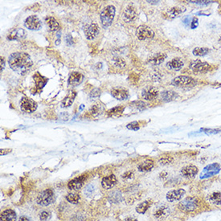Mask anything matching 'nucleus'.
Instances as JSON below:
<instances>
[{
	"mask_svg": "<svg viewBox=\"0 0 221 221\" xmlns=\"http://www.w3.org/2000/svg\"><path fill=\"white\" fill-rule=\"evenodd\" d=\"M161 97L162 99L164 101H171L173 100L176 99L177 97H178V94H177L174 91H164L161 93Z\"/></svg>",
	"mask_w": 221,
	"mask_h": 221,
	"instance_id": "7c9ffc66",
	"label": "nucleus"
},
{
	"mask_svg": "<svg viewBox=\"0 0 221 221\" xmlns=\"http://www.w3.org/2000/svg\"><path fill=\"white\" fill-rule=\"evenodd\" d=\"M55 194L52 189L48 188L42 191L37 196L36 203L40 206H48L54 203Z\"/></svg>",
	"mask_w": 221,
	"mask_h": 221,
	"instance_id": "20e7f679",
	"label": "nucleus"
},
{
	"mask_svg": "<svg viewBox=\"0 0 221 221\" xmlns=\"http://www.w3.org/2000/svg\"><path fill=\"white\" fill-rule=\"evenodd\" d=\"M183 65H184L183 61L182 60V59L178 58V57L172 59L167 64V68L171 70H176V71L180 70L183 67Z\"/></svg>",
	"mask_w": 221,
	"mask_h": 221,
	"instance_id": "b1692460",
	"label": "nucleus"
},
{
	"mask_svg": "<svg viewBox=\"0 0 221 221\" xmlns=\"http://www.w3.org/2000/svg\"><path fill=\"white\" fill-rule=\"evenodd\" d=\"M27 36V32L25 30H23V28L20 27H17V28H14L12 31L8 33L7 39L9 40H22V39H25Z\"/></svg>",
	"mask_w": 221,
	"mask_h": 221,
	"instance_id": "ddd939ff",
	"label": "nucleus"
},
{
	"mask_svg": "<svg viewBox=\"0 0 221 221\" xmlns=\"http://www.w3.org/2000/svg\"><path fill=\"white\" fill-rule=\"evenodd\" d=\"M190 68L196 73H206L211 68V65L208 63L202 62L200 60H196L191 64Z\"/></svg>",
	"mask_w": 221,
	"mask_h": 221,
	"instance_id": "1a4fd4ad",
	"label": "nucleus"
},
{
	"mask_svg": "<svg viewBox=\"0 0 221 221\" xmlns=\"http://www.w3.org/2000/svg\"><path fill=\"white\" fill-rule=\"evenodd\" d=\"M166 58H167V55L165 53H157L150 58L149 63L154 65H159L162 64Z\"/></svg>",
	"mask_w": 221,
	"mask_h": 221,
	"instance_id": "c756f323",
	"label": "nucleus"
},
{
	"mask_svg": "<svg viewBox=\"0 0 221 221\" xmlns=\"http://www.w3.org/2000/svg\"><path fill=\"white\" fill-rule=\"evenodd\" d=\"M83 80V74L78 72H73L70 74V76L68 80V84L69 85L77 86L82 83Z\"/></svg>",
	"mask_w": 221,
	"mask_h": 221,
	"instance_id": "6ab92c4d",
	"label": "nucleus"
},
{
	"mask_svg": "<svg viewBox=\"0 0 221 221\" xmlns=\"http://www.w3.org/2000/svg\"><path fill=\"white\" fill-rule=\"evenodd\" d=\"M100 108H101V107L98 106V105H93V106L92 107L91 109H89V113H90V114L93 115V116H96V115L99 114L100 111H101V109H100Z\"/></svg>",
	"mask_w": 221,
	"mask_h": 221,
	"instance_id": "37998d69",
	"label": "nucleus"
},
{
	"mask_svg": "<svg viewBox=\"0 0 221 221\" xmlns=\"http://www.w3.org/2000/svg\"><path fill=\"white\" fill-rule=\"evenodd\" d=\"M45 21H46V23L48 26L51 31H57L60 30V24L57 22V20L53 16H48L45 19Z\"/></svg>",
	"mask_w": 221,
	"mask_h": 221,
	"instance_id": "cd10ccee",
	"label": "nucleus"
},
{
	"mask_svg": "<svg viewBox=\"0 0 221 221\" xmlns=\"http://www.w3.org/2000/svg\"><path fill=\"white\" fill-rule=\"evenodd\" d=\"M111 95L114 97L115 99L118 101H123L128 98L129 92L124 88H114L111 90Z\"/></svg>",
	"mask_w": 221,
	"mask_h": 221,
	"instance_id": "2eb2a0df",
	"label": "nucleus"
},
{
	"mask_svg": "<svg viewBox=\"0 0 221 221\" xmlns=\"http://www.w3.org/2000/svg\"><path fill=\"white\" fill-rule=\"evenodd\" d=\"M76 97V93L74 90H69L67 95L65 96L64 99L61 101V107L63 108H68L72 105L74 100Z\"/></svg>",
	"mask_w": 221,
	"mask_h": 221,
	"instance_id": "412c9836",
	"label": "nucleus"
},
{
	"mask_svg": "<svg viewBox=\"0 0 221 221\" xmlns=\"http://www.w3.org/2000/svg\"><path fill=\"white\" fill-rule=\"evenodd\" d=\"M52 218V214L50 211H43L39 214V220L40 221H48Z\"/></svg>",
	"mask_w": 221,
	"mask_h": 221,
	"instance_id": "4c0bfd02",
	"label": "nucleus"
},
{
	"mask_svg": "<svg viewBox=\"0 0 221 221\" xmlns=\"http://www.w3.org/2000/svg\"><path fill=\"white\" fill-rule=\"evenodd\" d=\"M9 66L14 72L20 75H25L33 65L31 56L26 53H14L8 59Z\"/></svg>",
	"mask_w": 221,
	"mask_h": 221,
	"instance_id": "f257e3e1",
	"label": "nucleus"
},
{
	"mask_svg": "<svg viewBox=\"0 0 221 221\" xmlns=\"http://www.w3.org/2000/svg\"><path fill=\"white\" fill-rule=\"evenodd\" d=\"M189 2L198 4V5H208L212 2L211 1H189Z\"/></svg>",
	"mask_w": 221,
	"mask_h": 221,
	"instance_id": "49530a36",
	"label": "nucleus"
},
{
	"mask_svg": "<svg viewBox=\"0 0 221 221\" xmlns=\"http://www.w3.org/2000/svg\"><path fill=\"white\" fill-rule=\"evenodd\" d=\"M66 200L67 201L69 202L70 204H77L79 203L80 200V196L76 193H69L66 196Z\"/></svg>",
	"mask_w": 221,
	"mask_h": 221,
	"instance_id": "72a5a7b5",
	"label": "nucleus"
},
{
	"mask_svg": "<svg viewBox=\"0 0 221 221\" xmlns=\"http://www.w3.org/2000/svg\"><path fill=\"white\" fill-rule=\"evenodd\" d=\"M137 16H138V13H137L135 7L130 5L123 11L122 17L123 21H125L126 23H130V22H133L136 20Z\"/></svg>",
	"mask_w": 221,
	"mask_h": 221,
	"instance_id": "f8f14e48",
	"label": "nucleus"
},
{
	"mask_svg": "<svg viewBox=\"0 0 221 221\" xmlns=\"http://www.w3.org/2000/svg\"><path fill=\"white\" fill-rule=\"evenodd\" d=\"M86 177L82 175V176H79L77 178H75L72 180H70L68 183V187L70 190L77 191L80 190L83 186L84 182L85 181Z\"/></svg>",
	"mask_w": 221,
	"mask_h": 221,
	"instance_id": "dca6fc26",
	"label": "nucleus"
},
{
	"mask_svg": "<svg viewBox=\"0 0 221 221\" xmlns=\"http://www.w3.org/2000/svg\"><path fill=\"white\" fill-rule=\"evenodd\" d=\"M122 200V196L120 192L113 191L109 196V201L112 204H118Z\"/></svg>",
	"mask_w": 221,
	"mask_h": 221,
	"instance_id": "473e14b6",
	"label": "nucleus"
},
{
	"mask_svg": "<svg viewBox=\"0 0 221 221\" xmlns=\"http://www.w3.org/2000/svg\"><path fill=\"white\" fill-rule=\"evenodd\" d=\"M16 211L12 209H7L2 211L0 215L1 221H16Z\"/></svg>",
	"mask_w": 221,
	"mask_h": 221,
	"instance_id": "5701e85b",
	"label": "nucleus"
},
{
	"mask_svg": "<svg viewBox=\"0 0 221 221\" xmlns=\"http://www.w3.org/2000/svg\"><path fill=\"white\" fill-rule=\"evenodd\" d=\"M152 203H153V201L151 200H145L136 207V211L138 214H145L146 211L150 208V207L151 206Z\"/></svg>",
	"mask_w": 221,
	"mask_h": 221,
	"instance_id": "c85d7f7f",
	"label": "nucleus"
},
{
	"mask_svg": "<svg viewBox=\"0 0 221 221\" xmlns=\"http://www.w3.org/2000/svg\"><path fill=\"white\" fill-rule=\"evenodd\" d=\"M198 24H199L198 19H197V18H193V19H192L191 23V27L194 29V28H196V27H197Z\"/></svg>",
	"mask_w": 221,
	"mask_h": 221,
	"instance_id": "de8ad7c7",
	"label": "nucleus"
},
{
	"mask_svg": "<svg viewBox=\"0 0 221 221\" xmlns=\"http://www.w3.org/2000/svg\"><path fill=\"white\" fill-rule=\"evenodd\" d=\"M134 172L131 171H126V173H124L123 175H122V178H124V179H130V178H132L133 177H134Z\"/></svg>",
	"mask_w": 221,
	"mask_h": 221,
	"instance_id": "a18cd8bd",
	"label": "nucleus"
},
{
	"mask_svg": "<svg viewBox=\"0 0 221 221\" xmlns=\"http://www.w3.org/2000/svg\"><path fill=\"white\" fill-rule=\"evenodd\" d=\"M113 60L114 65L116 67H117V68H122L126 67V61L122 58H121V57H115Z\"/></svg>",
	"mask_w": 221,
	"mask_h": 221,
	"instance_id": "c9c22d12",
	"label": "nucleus"
},
{
	"mask_svg": "<svg viewBox=\"0 0 221 221\" xmlns=\"http://www.w3.org/2000/svg\"><path fill=\"white\" fill-rule=\"evenodd\" d=\"M98 33H99V27L97 25V23H92L91 24L87 26L85 29L86 39H89V40L95 39Z\"/></svg>",
	"mask_w": 221,
	"mask_h": 221,
	"instance_id": "4468645a",
	"label": "nucleus"
},
{
	"mask_svg": "<svg viewBox=\"0 0 221 221\" xmlns=\"http://www.w3.org/2000/svg\"><path fill=\"white\" fill-rule=\"evenodd\" d=\"M136 35L139 40L151 39L154 37V32L150 27L145 25H141L137 28Z\"/></svg>",
	"mask_w": 221,
	"mask_h": 221,
	"instance_id": "423d86ee",
	"label": "nucleus"
},
{
	"mask_svg": "<svg viewBox=\"0 0 221 221\" xmlns=\"http://www.w3.org/2000/svg\"><path fill=\"white\" fill-rule=\"evenodd\" d=\"M123 109H124L123 107H115V108H113V109L108 111V113H109V114L111 115V116H113V115H118L119 113L123 112Z\"/></svg>",
	"mask_w": 221,
	"mask_h": 221,
	"instance_id": "a19ab883",
	"label": "nucleus"
},
{
	"mask_svg": "<svg viewBox=\"0 0 221 221\" xmlns=\"http://www.w3.org/2000/svg\"><path fill=\"white\" fill-rule=\"evenodd\" d=\"M24 25L29 30L38 31L42 27V23H41L40 20L36 16H30L25 20Z\"/></svg>",
	"mask_w": 221,
	"mask_h": 221,
	"instance_id": "9b49d317",
	"label": "nucleus"
},
{
	"mask_svg": "<svg viewBox=\"0 0 221 221\" xmlns=\"http://www.w3.org/2000/svg\"><path fill=\"white\" fill-rule=\"evenodd\" d=\"M196 83L195 79L187 76H178L172 81L173 85L178 87H190L195 85Z\"/></svg>",
	"mask_w": 221,
	"mask_h": 221,
	"instance_id": "6e6552de",
	"label": "nucleus"
},
{
	"mask_svg": "<svg viewBox=\"0 0 221 221\" xmlns=\"http://www.w3.org/2000/svg\"><path fill=\"white\" fill-rule=\"evenodd\" d=\"M18 221H31V220H30L29 218L25 216V215H22V216H20V219H19V220Z\"/></svg>",
	"mask_w": 221,
	"mask_h": 221,
	"instance_id": "864d4df0",
	"label": "nucleus"
},
{
	"mask_svg": "<svg viewBox=\"0 0 221 221\" xmlns=\"http://www.w3.org/2000/svg\"><path fill=\"white\" fill-rule=\"evenodd\" d=\"M115 16V7L113 5H109V6L105 7L103 11L101 12V23L102 24L103 27H109L112 24L113 19Z\"/></svg>",
	"mask_w": 221,
	"mask_h": 221,
	"instance_id": "7ed1b4c3",
	"label": "nucleus"
},
{
	"mask_svg": "<svg viewBox=\"0 0 221 221\" xmlns=\"http://www.w3.org/2000/svg\"><path fill=\"white\" fill-rule=\"evenodd\" d=\"M169 214V208L165 204H162V205L159 206L156 210H155L154 213V216L156 219H162L166 218Z\"/></svg>",
	"mask_w": 221,
	"mask_h": 221,
	"instance_id": "4be33fe9",
	"label": "nucleus"
},
{
	"mask_svg": "<svg viewBox=\"0 0 221 221\" xmlns=\"http://www.w3.org/2000/svg\"><path fill=\"white\" fill-rule=\"evenodd\" d=\"M208 200H209V201L211 202V204H215V205H221V192H213L212 194L210 195L209 197H208Z\"/></svg>",
	"mask_w": 221,
	"mask_h": 221,
	"instance_id": "2f4dec72",
	"label": "nucleus"
},
{
	"mask_svg": "<svg viewBox=\"0 0 221 221\" xmlns=\"http://www.w3.org/2000/svg\"><path fill=\"white\" fill-rule=\"evenodd\" d=\"M158 94H159V91L154 87L145 88L142 92V97L147 101H152L158 97Z\"/></svg>",
	"mask_w": 221,
	"mask_h": 221,
	"instance_id": "a211bd4d",
	"label": "nucleus"
},
{
	"mask_svg": "<svg viewBox=\"0 0 221 221\" xmlns=\"http://www.w3.org/2000/svg\"><path fill=\"white\" fill-rule=\"evenodd\" d=\"M186 194V191L182 188H178L175 190H171L167 193L166 198L168 202L171 203H175L182 199V197Z\"/></svg>",
	"mask_w": 221,
	"mask_h": 221,
	"instance_id": "9d476101",
	"label": "nucleus"
},
{
	"mask_svg": "<svg viewBox=\"0 0 221 221\" xmlns=\"http://www.w3.org/2000/svg\"><path fill=\"white\" fill-rule=\"evenodd\" d=\"M191 21L192 18L191 17V16H186V17L184 18V20H183V23L187 27V26H189L191 23Z\"/></svg>",
	"mask_w": 221,
	"mask_h": 221,
	"instance_id": "09e8293b",
	"label": "nucleus"
},
{
	"mask_svg": "<svg viewBox=\"0 0 221 221\" xmlns=\"http://www.w3.org/2000/svg\"><path fill=\"white\" fill-rule=\"evenodd\" d=\"M101 93V91L100 89H98V88L93 89L91 91V93H90V97H92V98H97V97H100Z\"/></svg>",
	"mask_w": 221,
	"mask_h": 221,
	"instance_id": "c03bdc74",
	"label": "nucleus"
},
{
	"mask_svg": "<svg viewBox=\"0 0 221 221\" xmlns=\"http://www.w3.org/2000/svg\"><path fill=\"white\" fill-rule=\"evenodd\" d=\"M127 129H129V130H134V131H136V130H139L140 128V126H139V122H130V123H129L128 125H127Z\"/></svg>",
	"mask_w": 221,
	"mask_h": 221,
	"instance_id": "79ce46f5",
	"label": "nucleus"
},
{
	"mask_svg": "<svg viewBox=\"0 0 221 221\" xmlns=\"http://www.w3.org/2000/svg\"><path fill=\"white\" fill-rule=\"evenodd\" d=\"M173 161V158L171 156H164V157H162L159 159V163L162 164V165H167V164H169V163H172Z\"/></svg>",
	"mask_w": 221,
	"mask_h": 221,
	"instance_id": "58836bf2",
	"label": "nucleus"
},
{
	"mask_svg": "<svg viewBox=\"0 0 221 221\" xmlns=\"http://www.w3.org/2000/svg\"><path fill=\"white\" fill-rule=\"evenodd\" d=\"M126 221H138V219H134V218H127L126 219Z\"/></svg>",
	"mask_w": 221,
	"mask_h": 221,
	"instance_id": "6e6d98bb",
	"label": "nucleus"
},
{
	"mask_svg": "<svg viewBox=\"0 0 221 221\" xmlns=\"http://www.w3.org/2000/svg\"><path fill=\"white\" fill-rule=\"evenodd\" d=\"M20 109L23 112L31 113L37 109V103L29 97H23L20 101Z\"/></svg>",
	"mask_w": 221,
	"mask_h": 221,
	"instance_id": "0eeeda50",
	"label": "nucleus"
},
{
	"mask_svg": "<svg viewBox=\"0 0 221 221\" xmlns=\"http://www.w3.org/2000/svg\"><path fill=\"white\" fill-rule=\"evenodd\" d=\"M65 39H66V44L68 45H71L72 44V36H71V35L70 34H68V35H67L66 36H65Z\"/></svg>",
	"mask_w": 221,
	"mask_h": 221,
	"instance_id": "3c124183",
	"label": "nucleus"
},
{
	"mask_svg": "<svg viewBox=\"0 0 221 221\" xmlns=\"http://www.w3.org/2000/svg\"><path fill=\"white\" fill-rule=\"evenodd\" d=\"M154 166V163L151 159H147L145 161L142 162L138 166V170L141 172H147L151 171Z\"/></svg>",
	"mask_w": 221,
	"mask_h": 221,
	"instance_id": "bb28decb",
	"label": "nucleus"
},
{
	"mask_svg": "<svg viewBox=\"0 0 221 221\" xmlns=\"http://www.w3.org/2000/svg\"><path fill=\"white\" fill-rule=\"evenodd\" d=\"M199 172L198 167L194 165H189L186 167H182L181 170V174L182 176L187 178H194Z\"/></svg>",
	"mask_w": 221,
	"mask_h": 221,
	"instance_id": "f3484780",
	"label": "nucleus"
},
{
	"mask_svg": "<svg viewBox=\"0 0 221 221\" xmlns=\"http://www.w3.org/2000/svg\"><path fill=\"white\" fill-rule=\"evenodd\" d=\"M12 150V149H1L0 150V154H1V156H2V155H7L9 153H11Z\"/></svg>",
	"mask_w": 221,
	"mask_h": 221,
	"instance_id": "8fccbe9b",
	"label": "nucleus"
},
{
	"mask_svg": "<svg viewBox=\"0 0 221 221\" xmlns=\"http://www.w3.org/2000/svg\"><path fill=\"white\" fill-rule=\"evenodd\" d=\"M186 11V8L183 7H173L168 9L167 12V16L168 18L174 19L175 17H178L179 15L182 14Z\"/></svg>",
	"mask_w": 221,
	"mask_h": 221,
	"instance_id": "393cba45",
	"label": "nucleus"
},
{
	"mask_svg": "<svg viewBox=\"0 0 221 221\" xmlns=\"http://www.w3.org/2000/svg\"><path fill=\"white\" fill-rule=\"evenodd\" d=\"M147 2L150 4H157L159 2V1H147Z\"/></svg>",
	"mask_w": 221,
	"mask_h": 221,
	"instance_id": "4d7b16f0",
	"label": "nucleus"
},
{
	"mask_svg": "<svg viewBox=\"0 0 221 221\" xmlns=\"http://www.w3.org/2000/svg\"><path fill=\"white\" fill-rule=\"evenodd\" d=\"M220 165L217 163H211V164L206 166L204 168V170H203V171H202L201 175H200V178L204 179V178H208L217 175L220 171Z\"/></svg>",
	"mask_w": 221,
	"mask_h": 221,
	"instance_id": "39448f33",
	"label": "nucleus"
},
{
	"mask_svg": "<svg viewBox=\"0 0 221 221\" xmlns=\"http://www.w3.org/2000/svg\"><path fill=\"white\" fill-rule=\"evenodd\" d=\"M33 79H34V81H35V85H36V89H38V90H40V89H42V88H43L44 86L46 85L47 82H48V78L44 77V76H41L39 72H36V73L34 75Z\"/></svg>",
	"mask_w": 221,
	"mask_h": 221,
	"instance_id": "a878e982",
	"label": "nucleus"
},
{
	"mask_svg": "<svg viewBox=\"0 0 221 221\" xmlns=\"http://www.w3.org/2000/svg\"><path fill=\"white\" fill-rule=\"evenodd\" d=\"M200 200L196 196H187L178 204V208L185 212H192L198 209Z\"/></svg>",
	"mask_w": 221,
	"mask_h": 221,
	"instance_id": "f03ea898",
	"label": "nucleus"
},
{
	"mask_svg": "<svg viewBox=\"0 0 221 221\" xmlns=\"http://www.w3.org/2000/svg\"><path fill=\"white\" fill-rule=\"evenodd\" d=\"M167 172H162L160 175H159V177L161 178H167Z\"/></svg>",
	"mask_w": 221,
	"mask_h": 221,
	"instance_id": "5fc2aeb1",
	"label": "nucleus"
},
{
	"mask_svg": "<svg viewBox=\"0 0 221 221\" xmlns=\"http://www.w3.org/2000/svg\"><path fill=\"white\" fill-rule=\"evenodd\" d=\"M201 132H204L206 134H217L221 132L220 130H216V129H208L203 128L200 130Z\"/></svg>",
	"mask_w": 221,
	"mask_h": 221,
	"instance_id": "ea45409f",
	"label": "nucleus"
},
{
	"mask_svg": "<svg viewBox=\"0 0 221 221\" xmlns=\"http://www.w3.org/2000/svg\"><path fill=\"white\" fill-rule=\"evenodd\" d=\"M5 68V60L2 56H1V72H2V70Z\"/></svg>",
	"mask_w": 221,
	"mask_h": 221,
	"instance_id": "603ef678",
	"label": "nucleus"
},
{
	"mask_svg": "<svg viewBox=\"0 0 221 221\" xmlns=\"http://www.w3.org/2000/svg\"><path fill=\"white\" fill-rule=\"evenodd\" d=\"M117 178L114 175H110L108 176H105L101 180V186L104 189L109 190L111 189L116 185Z\"/></svg>",
	"mask_w": 221,
	"mask_h": 221,
	"instance_id": "aec40b11",
	"label": "nucleus"
},
{
	"mask_svg": "<svg viewBox=\"0 0 221 221\" xmlns=\"http://www.w3.org/2000/svg\"><path fill=\"white\" fill-rule=\"evenodd\" d=\"M210 50L208 48H200V47H198V48H196L193 50V54L197 56H204L208 54Z\"/></svg>",
	"mask_w": 221,
	"mask_h": 221,
	"instance_id": "f704fd0d",
	"label": "nucleus"
},
{
	"mask_svg": "<svg viewBox=\"0 0 221 221\" xmlns=\"http://www.w3.org/2000/svg\"><path fill=\"white\" fill-rule=\"evenodd\" d=\"M95 191V186L93 184H89L86 186V187L85 188L84 190V194L85 196L89 197V196H91L93 194V192Z\"/></svg>",
	"mask_w": 221,
	"mask_h": 221,
	"instance_id": "e433bc0d",
	"label": "nucleus"
}]
</instances>
